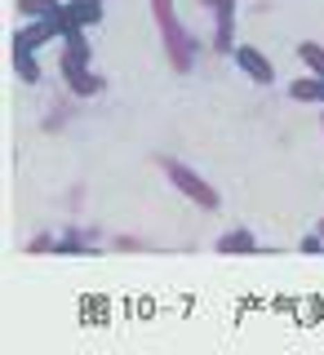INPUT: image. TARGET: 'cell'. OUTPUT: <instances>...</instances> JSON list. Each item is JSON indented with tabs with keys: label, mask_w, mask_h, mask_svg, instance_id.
<instances>
[{
	"label": "cell",
	"mask_w": 324,
	"mask_h": 355,
	"mask_svg": "<svg viewBox=\"0 0 324 355\" xmlns=\"http://www.w3.org/2000/svg\"><path fill=\"white\" fill-rule=\"evenodd\" d=\"M151 14H155V27H160V40H164V53H169L173 71H191L196 53H200V40L187 36V27L173 14V0H151Z\"/></svg>",
	"instance_id": "cell-1"
},
{
	"label": "cell",
	"mask_w": 324,
	"mask_h": 355,
	"mask_svg": "<svg viewBox=\"0 0 324 355\" xmlns=\"http://www.w3.org/2000/svg\"><path fill=\"white\" fill-rule=\"evenodd\" d=\"M160 169H164V178H169V182L178 187V191H182L187 200H191V205L209 209V214H218V205H222V200H218V191H214V187H209L205 178H200V173L191 169V164H182V160H169V155H164V160H160Z\"/></svg>",
	"instance_id": "cell-2"
},
{
	"label": "cell",
	"mask_w": 324,
	"mask_h": 355,
	"mask_svg": "<svg viewBox=\"0 0 324 355\" xmlns=\"http://www.w3.org/2000/svg\"><path fill=\"white\" fill-rule=\"evenodd\" d=\"M89 58H94V49H89L85 31H80V36H71V40H62V58H58V71H62V80L71 85L76 76H85V71H89Z\"/></svg>",
	"instance_id": "cell-3"
},
{
	"label": "cell",
	"mask_w": 324,
	"mask_h": 355,
	"mask_svg": "<svg viewBox=\"0 0 324 355\" xmlns=\"http://www.w3.org/2000/svg\"><path fill=\"white\" fill-rule=\"evenodd\" d=\"M53 36H62V22L58 14L53 18H31L22 31H14V49H27V53H36L44 40H53Z\"/></svg>",
	"instance_id": "cell-4"
},
{
	"label": "cell",
	"mask_w": 324,
	"mask_h": 355,
	"mask_svg": "<svg viewBox=\"0 0 324 355\" xmlns=\"http://www.w3.org/2000/svg\"><path fill=\"white\" fill-rule=\"evenodd\" d=\"M231 58H236V67L249 76L253 85H271L275 80V67L266 62V53L253 49V44H236V49H231Z\"/></svg>",
	"instance_id": "cell-5"
},
{
	"label": "cell",
	"mask_w": 324,
	"mask_h": 355,
	"mask_svg": "<svg viewBox=\"0 0 324 355\" xmlns=\"http://www.w3.org/2000/svg\"><path fill=\"white\" fill-rule=\"evenodd\" d=\"M236 5H240V0H214V18H218L214 49L218 53H231V49H236Z\"/></svg>",
	"instance_id": "cell-6"
},
{
	"label": "cell",
	"mask_w": 324,
	"mask_h": 355,
	"mask_svg": "<svg viewBox=\"0 0 324 355\" xmlns=\"http://www.w3.org/2000/svg\"><path fill=\"white\" fill-rule=\"evenodd\" d=\"M214 249L227 253V258H236V253H258V240H253L249 227H236V231H227V236H218Z\"/></svg>",
	"instance_id": "cell-7"
},
{
	"label": "cell",
	"mask_w": 324,
	"mask_h": 355,
	"mask_svg": "<svg viewBox=\"0 0 324 355\" xmlns=\"http://www.w3.org/2000/svg\"><path fill=\"white\" fill-rule=\"evenodd\" d=\"M289 98H293V103L324 107V76H302V80H293V85H289Z\"/></svg>",
	"instance_id": "cell-8"
},
{
	"label": "cell",
	"mask_w": 324,
	"mask_h": 355,
	"mask_svg": "<svg viewBox=\"0 0 324 355\" xmlns=\"http://www.w3.org/2000/svg\"><path fill=\"white\" fill-rule=\"evenodd\" d=\"M94 240H98V231H94V227L62 231V236H58V249H53V253H71V258H76V253H89V244H94Z\"/></svg>",
	"instance_id": "cell-9"
},
{
	"label": "cell",
	"mask_w": 324,
	"mask_h": 355,
	"mask_svg": "<svg viewBox=\"0 0 324 355\" xmlns=\"http://www.w3.org/2000/svg\"><path fill=\"white\" fill-rule=\"evenodd\" d=\"M67 89H71L76 98H98L107 85H103V76H98V71H85V76H76V80L67 85Z\"/></svg>",
	"instance_id": "cell-10"
},
{
	"label": "cell",
	"mask_w": 324,
	"mask_h": 355,
	"mask_svg": "<svg viewBox=\"0 0 324 355\" xmlns=\"http://www.w3.org/2000/svg\"><path fill=\"white\" fill-rule=\"evenodd\" d=\"M62 5L67 0H18V9L27 18H53V14H62Z\"/></svg>",
	"instance_id": "cell-11"
},
{
	"label": "cell",
	"mask_w": 324,
	"mask_h": 355,
	"mask_svg": "<svg viewBox=\"0 0 324 355\" xmlns=\"http://www.w3.org/2000/svg\"><path fill=\"white\" fill-rule=\"evenodd\" d=\"M14 71H18V80L36 85V80H40V67H36V53H27V49H14Z\"/></svg>",
	"instance_id": "cell-12"
},
{
	"label": "cell",
	"mask_w": 324,
	"mask_h": 355,
	"mask_svg": "<svg viewBox=\"0 0 324 355\" xmlns=\"http://www.w3.org/2000/svg\"><path fill=\"white\" fill-rule=\"evenodd\" d=\"M298 58H302V62L311 67V76H324V44L302 40V44H298Z\"/></svg>",
	"instance_id": "cell-13"
},
{
	"label": "cell",
	"mask_w": 324,
	"mask_h": 355,
	"mask_svg": "<svg viewBox=\"0 0 324 355\" xmlns=\"http://www.w3.org/2000/svg\"><path fill=\"white\" fill-rule=\"evenodd\" d=\"M53 249H58V240H53L49 231H40V236L27 240V253H53Z\"/></svg>",
	"instance_id": "cell-14"
},
{
	"label": "cell",
	"mask_w": 324,
	"mask_h": 355,
	"mask_svg": "<svg viewBox=\"0 0 324 355\" xmlns=\"http://www.w3.org/2000/svg\"><path fill=\"white\" fill-rule=\"evenodd\" d=\"M302 253H324V236L316 231V236H302V244H298Z\"/></svg>",
	"instance_id": "cell-15"
},
{
	"label": "cell",
	"mask_w": 324,
	"mask_h": 355,
	"mask_svg": "<svg viewBox=\"0 0 324 355\" xmlns=\"http://www.w3.org/2000/svg\"><path fill=\"white\" fill-rule=\"evenodd\" d=\"M116 249H125V253H133V249H138V240H133V236H116Z\"/></svg>",
	"instance_id": "cell-16"
},
{
	"label": "cell",
	"mask_w": 324,
	"mask_h": 355,
	"mask_svg": "<svg viewBox=\"0 0 324 355\" xmlns=\"http://www.w3.org/2000/svg\"><path fill=\"white\" fill-rule=\"evenodd\" d=\"M196 5H200V9H214V0H196Z\"/></svg>",
	"instance_id": "cell-17"
},
{
	"label": "cell",
	"mask_w": 324,
	"mask_h": 355,
	"mask_svg": "<svg viewBox=\"0 0 324 355\" xmlns=\"http://www.w3.org/2000/svg\"><path fill=\"white\" fill-rule=\"evenodd\" d=\"M320 236H324V222H320Z\"/></svg>",
	"instance_id": "cell-18"
},
{
	"label": "cell",
	"mask_w": 324,
	"mask_h": 355,
	"mask_svg": "<svg viewBox=\"0 0 324 355\" xmlns=\"http://www.w3.org/2000/svg\"><path fill=\"white\" fill-rule=\"evenodd\" d=\"M320 129H324V116H320Z\"/></svg>",
	"instance_id": "cell-19"
},
{
	"label": "cell",
	"mask_w": 324,
	"mask_h": 355,
	"mask_svg": "<svg viewBox=\"0 0 324 355\" xmlns=\"http://www.w3.org/2000/svg\"><path fill=\"white\" fill-rule=\"evenodd\" d=\"M98 5H103V0H98Z\"/></svg>",
	"instance_id": "cell-20"
}]
</instances>
